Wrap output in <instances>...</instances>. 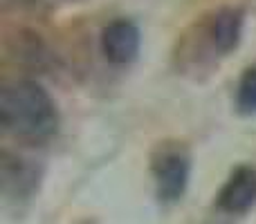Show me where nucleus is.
<instances>
[{
	"instance_id": "f257e3e1",
	"label": "nucleus",
	"mask_w": 256,
	"mask_h": 224,
	"mask_svg": "<svg viewBox=\"0 0 256 224\" xmlns=\"http://www.w3.org/2000/svg\"><path fill=\"white\" fill-rule=\"evenodd\" d=\"M58 114L48 90L36 81H16L0 90V126L16 137L40 139L56 130Z\"/></svg>"
},
{
	"instance_id": "39448f33",
	"label": "nucleus",
	"mask_w": 256,
	"mask_h": 224,
	"mask_svg": "<svg viewBox=\"0 0 256 224\" xmlns=\"http://www.w3.org/2000/svg\"><path fill=\"white\" fill-rule=\"evenodd\" d=\"M243 9L238 7H225L216 11L209 25V36H212L214 45L220 52H232L236 45L240 43V34H243Z\"/></svg>"
},
{
	"instance_id": "7ed1b4c3",
	"label": "nucleus",
	"mask_w": 256,
	"mask_h": 224,
	"mask_svg": "<svg viewBox=\"0 0 256 224\" xmlns=\"http://www.w3.org/2000/svg\"><path fill=\"white\" fill-rule=\"evenodd\" d=\"M142 45L140 27L128 18H115L102 31V52L112 65H128L137 58Z\"/></svg>"
},
{
	"instance_id": "20e7f679",
	"label": "nucleus",
	"mask_w": 256,
	"mask_h": 224,
	"mask_svg": "<svg viewBox=\"0 0 256 224\" xmlns=\"http://www.w3.org/2000/svg\"><path fill=\"white\" fill-rule=\"evenodd\" d=\"M256 204V168L238 166L218 195V207L227 213H248Z\"/></svg>"
},
{
	"instance_id": "f03ea898",
	"label": "nucleus",
	"mask_w": 256,
	"mask_h": 224,
	"mask_svg": "<svg viewBox=\"0 0 256 224\" xmlns=\"http://www.w3.org/2000/svg\"><path fill=\"white\" fill-rule=\"evenodd\" d=\"M189 155L180 148H164L153 159V177L158 195L164 202H176L184 195L189 184Z\"/></svg>"
},
{
	"instance_id": "423d86ee",
	"label": "nucleus",
	"mask_w": 256,
	"mask_h": 224,
	"mask_svg": "<svg viewBox=\"0 0 256 224\" xmlns=\"http://www.w3.org/2000/svg\"><path fill=\"white\" fill-rule=\"evenodd\" d=\"M236 103L238 110L245 114H254L256 112V65L248 67L240 76L238 83V92H236Z\"/></svg>"
}]
</instances>
